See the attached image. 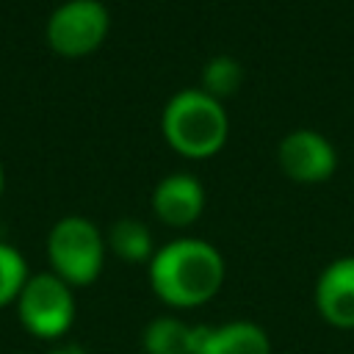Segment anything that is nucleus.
<instances>
[{
  "label": "nucleus",
  "mask_w": 354,
  "mask_h": 354,
  "mask_svg": "<svg viewBox=\"0 0 354 354\" xmlns=\"http://www.w3.org/2000/svg\"><path fill=\"white\" fill-rule=\"evenodd\" d=\"M224 282V257L199 238H180L149 260V285L171 307H199Z\"/></svg>",
  "instance_id": "nucleus-1"
},
{
  "label": "nucleus",
  "mask_w": 354,
  "mask_h": 354,
  "mask_svg": "<svg viewBox=\"0 0 354 354\" xmlns=\"http://www.w3.org/2000/svg\"><path fill=\"white\" fill-rule=\"evenodd\" d=\"M227 113L202 88H185L163 108V136L185 158H207L227 141Z\"/></svg>",
  "instance_id": "nucleus-2"
},
{
  "label": "nucleus",
  "mask_w": 354,
  "mask_h": 354,
  "mask_svg": "<svg viewBox=\"0 0 354 354\" xmlns=\"http://www.w3.org/2000/svg\"><path fill=\"white\" fill-rule=\"evenodd\" d=\"M47 257L53 274L66 285H88L102 271L105 241L88 218L66 216L47 235Z\"/></svg>",
  "instance_id": "nucleus-3"
},
{
  "label": "nucleus",
  "mask_w": 354,
  "mask_h": 354,
  "mask_svg": "<svg viewBox=\"0 0 354 354\" xmlns=\"http://www.w3.org/2000/svg\"><path fill=\"white\" fill-rule=\"evenodd\" d=\"M17 313L22 326L36 337H61L75 321V299L72 285H66L55 274H36L28 277L19 299Z\"/></svg>",
  "instance_id": "nucleus-4"
},
{
  "label": "nucleus",
  "mask_w": 354,
  "mask_h": 354,
  "mask_svg": "<svg viewBox=\"0 0 354 354\" xmlns=\"http://www.w3.org/2000/svg\"><path fill=\"white\" fill-rule=\"evenodd\" d=\"M108 25H111L108 8L100 0H66L50 14L44 33H47V44L55 53L66 58H77L94 53L102 44Z\"/></svg>",
  "instance_id": "nucleus-5"
},
{
  "label": "nucleus",
  "mask_w": 354,
  "mask_h": 354,
  "mask_svg": "<svg viewBox=\"0 0 354 354\" xmlns=\"http://www.w3.org/2000/svg\"><path fill=\"white\" fill-rule=\"evenodd\" d=\"M277 158H279L282 171L296 183H321L337 166L332 144L315 130H293V133H288L279 141Z\"/></svg>",
  "instance_id": "nucleus-6"
},
{
  "label": "nucleus",
  "mask_w": 354,
  "mask_h": 354,
  "mask_svg": "<svg viewBox=\"0 0 354 354\" xmlns=\"http://www.w3.org/2000/svg\"><path fill=\"white\" fill-rule=\"evenodd\" d=\"M315 304L326 324L354 329V257H340L324 268L315 285Z\"/></svg>",
  "instance_id": "nucleus-7"
},
{
  "label": "nucleus",
  "mask_w": 354,
  "mask_h": 354,
  "mask_svg": "<svg viewBox=\"0 0 354 354\" xmlns=\"http://www.w3.org/2000/svg\"><path fill=\"white\" fill-rule=\"evenodd\" d=\"M205 207V188L191 174H169L155 185L152 210L169 227H188Z\"/></svg>",
  "instance_id": "nucleus-8"
},
{
  "label": "nucleus",
  "mask_w": 354,
  "mask_h": 354,
  "mask_svg": "<svg viewBox=\"0 0 354 354\" xmlns=\"http://www.w3.org/2000/svg\"><path fill=\"white\" fill-rule=\"evenodd\" d=\"M196 354H271V340L252 321H232L218 329L199 326Z\"/></svg>",
  "instance_id": "nucleus-9"
},
{
  "label": "nucleus",
  "mask_w": 354,
  "mask_h": 354,
  "mask_svg": "<svg viewBox=\"0 0 354 354\" xmlns=\"http://www.w3.org/2000/svg\"><path fill=\"white\" fill-rule=\"evenodd\" d=\"M199 326H188L177 318H155L144 329L147 354H196Z\"/></svg>",
  "instance_id": "nucleus-10"
},
{
  "label": "nucleus",
  "mask_w": 354,
  "mask_h": 354,
  "mask_svg": "<svg viewBox=\"0 0 354 354\" xmlns=\"http://www.w3.org/2000/svg\"><path fill=\"white\" fill-rule=\"evenodd\" d=\"M111 249L127 260V263H144L152 260V235L149 230L136 218H119L108 232Z\"/></svg>",
  "instance_id": "nucleus-11"
},
{
  "label": "nucleus",
  "mask_w": 354,
  "mask_h": 354,
  "mask_svg": "<svg viewBox=\"0 0 354 354\" xmlns=\"http://www.w3.org/2000/svg\"><path fill=\"white\" fill-rule=\"evenodd\" d=\"M243 80V66L232 58V55H216L205 64V72H202V91L221 100V97H230Z\"/></svg>",
  "instance_id": "nucleus-12"
},
{
  "label": "nucleus",
  "mask_w": 354,
  "mask_h": 354,
  "mask_svg": "<svg viewBox=\"0 0 354 354\" xmlns=\"http://www.w3.org/2000/svg\"><path fill=\"white\" fill-rule=\"evenodd\" d=\"M25 282H28L25 257L14 246L0 243V307L17 301L22 288H25Z\"/></svg>",
  "instance_id": "nucleus-13"
},
{
  "label": "nucleus",
  "mask_w": 354,
  "mask_h": 354,
  "mask_svg": "<svg viewBox=\"0 0 354 354\" xmlns=\"http://www.w3.org/2000/svg\"><path fill=\"white\" fill-rule=\"evenodd\" d=\"M50 354H86L80 346H61V348H55V351H50Z\"/></svg>",
  "instance_id": "nucleus-14"
},
{
  "label": "nucleus",
  "mask_w": 354,
  "mask_h": 354,
  "mask_svg": "<svg viewBox=\"0 0 354 354\" xmlns=\"http://www.w3.org/2000/svg\"><path fill=\"white\" fill-rule=\"evenodd\" d=\"M0 194H3V166H0Z\"/></svg>",
  "instance_id": "nucleus-15"
}]
</instances>
